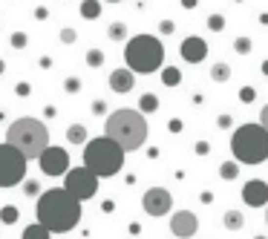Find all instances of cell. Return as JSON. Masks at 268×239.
<instances>
[{"instance_id":"obj_1","label":"cell","mask_w":268,"mask_h":239,"mask_svg":"<svg viewBox=\"0 0 268 239\" xmlns=\"http://www.w3.org/2000/svg\"><path fill=\"white\" fill-rule=\"evenodd\" d=\"M81 205L66 187H49L38 196L35 202V216L43 228H49L52 234H69L78 228L81 222Z\"/></svg>"},{"instance_id":"obj_2","label":"cell","mask_w":268,"mask_h":239,"mask_svg":"<svg viewBox=\"0 0 268 239\" xmlns=\"http://www.w3.org/2000/svg\"><path fill=\"white\" fill-rule=\"evenodd\" d=\"M147 121L142 110H116L104 121V136L119 141L124 150H139L147 141Z\"/></svg>"},{"instance_id":"obj_3","label":"cell","mask_w":268,"mask_h":239,"mask_svg":"<svg viewBox=\"0 0 268 239\" xmlns=\"http://www.w3.org/2000/svg\"><path fill=\"white\" fill-rule=\"evenodd\" d=\"M124 153L119 141H113L110 136H98V139H89L84 144V164L98 176V179H110L121 173L124 167Z\"/></svg>"},{"instance_id":"obj_4","label":"cell","mask_w":268,"mask_h":239,"mask_svg":"<svg viewBox=\"0 0 268 239\" xmlns=\"http://www.w3.org/2000/svg\"><path fill=\"white\" fill-rule=\"evenodd\" d=\"M6 141L15 144L26 159H41V153L49 147V130H46V124H43L41 119L23 116V119H18V121L9 124Z\"/></svg>"},{"instance_id":"obj_5","label":"cell","mask_w":268,"mask_h":239,"mask_svg":"<svg viewBox=\"0 0 268 239\" xmlns=\"http://www.w3.org/2000/svg\"><path fill=\"white\" fill-rule=\"evenodd\" d=\"M231 153L239 164L268 161V130L263 124H242L231 136Z\"/></svg>"},{"instance_id":"obj_6","label":"cell","mask_w":268,"mask_h":239,"mask_svg":"<svg viewBox=\"0 0 268 239\" xmlns=\"http://www.w3.org/2000/svg\"><path fill=\"white\" fill-rule=\"evenodd\" d=\"M124 60L133 72L139 75H150V72H159L162 63H165V46L159 38L153 35H136L127 40L124 46Z\"/></svg>"},{"instance_id":"obj_7","label":"cell","mask_w":268,"mask_h":239,"mask_svg":"<svg viewBox=\"0 0 268 239\" xmlns=\"http://www.w3.org/2000/svg\"><path fill=\"white\" fill-rule=\"evenodd\" d=\"M26 167H29V159L15 144L9 141L0 144V187H18L26 179Z\"/></svg>"},{"instance_id":"obj_8","label":"cell","mask_w":268,"mask_h":239,"mask_svg":"<svg viewBox=\"0 0 268 239\" xmlns=\"http://www.w3.org/2000/svg\"><path fill=\"white\" fill-rule=\"evenodd\" d=\"M98 176L89 170L87 164H81V167H69L66 170V179H63V187L78 199V202H87L92 199L95 193H98Z\"/></svg>"},{"instance_id":"obj_9","label":"cell","mask_w":268,"mask_h":239,"mask_svg":"<svg viewBox=\"0 0 268 239\" xmlns=\"http://www.w3.org/2000/svg\"><path fill=\"white\" fill-rule=\"evenodd\" d=\"M38 164H41V173L43 176H66V170H69V153L63 147H49L41 153V159H38Z\"/></svg>"},{"instance_id":"obj_10","label":"cell","mask_w":268,"mask_h":239,"mask_svg":"<svg viewBox=\"0 0 268 239\" xmlns=\"http://www.w3.org/2000/svg\"><path fill=\"white\" fill-rule=\"evenodd\" d=\"M142 208H144L147 216H165L173 208V196H170L167 187H150L142 196Z\"/></svg>"},{"instance_id":"obj_11","label":"cell","mask_w":268,"mask_h":239,"mask_svg":"<svg viewBox=\"0 0 268 239\" xmlns=\"http://www.w3.org/2000/svg\"><path fill=\"white\" fill-rule=\"evenodd\" d=\"M170 234L176 239H190L199 234V219H196V213H190V210H176L173 216H170Z\"/></svg>"},{"instance_id":"obj_12","label":"cell","mask_w":268,"mask_h":239,"mask_svg":"<svg viewBox=\"0 0 268 239\" xmlns=\"http://www.w3.org/2000/svg\"><path fill=\"white\" fill-rule=\"evenodd\" d=\"M179 55H182V60H187V63H199V60L208 58V46H205V40H202V38L190 35V38H185V40H182Z\"/></svg>"},{"instance_id":"obj_13","label":"cell","mask_w":268,"mask_h":239,"mask_svg":"<svg viewBox=\"0 0 268 239\" xmlns=\"http://www.w3.org/2000/svg\"><path fill=\"white\" fill-rule=\"evenodd\" d=\"M242 199H245L248 208H263V205H268V184L266 181H260V179L245 181V187H242Z\"/></svg>"},{"instance_id":"obj_14","label":"cell","mask_w":268,"mask_h":239,"mask_svg":"<svg viewBox=\"0 0 268 239\" xmlns=\"http://www.w3.org/2000/svg\"><path fill=\"white\" fill-rule=\"evenodd\" d=\"M133 84H136V72H133L130 66H124V69H113V72H110V90H113V92L127 95V92L133 90Z\"/></svg>"},{"instance_id":"obj_15","label":"cell","mask_w":268,"mask_h":239,"mask_svg":"<svg viewBox=\"0 0 268 239\" xmlns=\"http://www.w3.org/2000/svg\"><path fill=\"white\" fill-rule=\"evenodd\" d=\"M66 141L69 144H87V127L84 124H69V130H66Z\"/></svg>"},{"instance_id":"obj_16","label":"cell","mask_w":268,"mask_h":239,"mask_svg":"<svg viewBox=\"0 0 268 239\" xmlns=\"http://www.w3.org/2000/svg\"><path fill=\"white\" fill-rule=\"evenodd\" d=\"M222 225H225L228 231H239V228H245V216H242L239 210H225Z\"/></svg>"},{"instance_id":"obj_17","label":"cell","mask_w":268,"mask_h":239,"mask_svg":"<svg viewBox=\"0 0 268 239\" xmlns=\"http://www.w3.org/2000/svg\"><path fill=\"white\" fill-rule=\"evenodd\" d=\"M228 78H231V66H228V63L219 60V63L210 66V81H213V84H225Z\"/></svg>"},{"instance_id":"obj_18","label":"cell","mask_w":268,"mask_h":239,"mask_svg":"<svg viewBox=\"0 0 268 239\" xmlns=\"http://www.w3.org/2000/svg\"><path fill=\"white\" fill-rule=\"evenodd\" d=\"M101 15V0H84L81 3V18L84 20H95Z\"/></svg>"},{"instance_id":"obj_19","label":"cell","mask_w":268,"mask_h":239,"mask_svg":"<svg viewBox=\"0 0 268 239\" xmlns=\"http://www.w3.org/2000/svg\"><path fill=\"white\" fill-rule=\"evenodd\" d=\"M52 237V231L49 228H43L41 222H35L29 228H23V239H49Z\"/></svg>"},{"instance_id":"obj_20","label":"cell","mask_w":268,"mask_h":239,"mask_svg":"<svg viewBox=\"0 0 268 239\" xmlns=\"http://www.w3.org/2000/svg\"><path fill=\"white\" fill-rule=\"evenodd\" d=\"M219 176H222L225 181H234V179H237V176H239V161H237V159L222 161V164H219Z\"/></svg>"},{"instance_id":"obj_21","label":"cell","mask_w":268,"mask_h":239,"mask_svg":"<svg viewBox=\"0 0 268 239\" xmlns=\"http://www.w3.org/2000/svg\"><path fill=\"white\" fill-rule=\"evenodd\" d=\"M139 110H142L144 116H147V113H156V110H159V98H156L153 92H144V95L139 98Z\"/></svg>"},{"instance_id":"obj_22","label":"cell","mask_w":268,"mask_h":239,"mask_svg":"<svg viewBox=\"0 0 268 239\" xmlns=\"http://www.w3.org/2000/svg\"><path fill=\"white\" fill-rule=\"evenodd\" d=\"M179 81H182V72H179L176 66L162 69V84H165V87H179Z\"/></svg>"},{"instance_id":"obj_23","label":"cell","mask_w":268,"mask_h":239,"mask_svg":"<svg viewBox=\"0 0 268 239\" xmlns=\"http://www.w3.org/2000/svg\"><path fill=\"white\" fill-rule=\"evenodd\" d=\"M18 219H21V210L15 208V205H6V208L0 210V222L3 225H15Z\"/></svg>"},{"instance_id":"obj_24","label":"cell","mask_w":268,"mask_h":239,"mask_svg":"<svg viewBox=\"0 0 268 239\" xmlns=\"http://www.w3.org/2000/svg\"><path fill=\"white\" fill-rule=\"evenodd\" d=\"M107 35H110V40H124L127 38V23H121V20L110 23L107 26Z\"/></svg>"},{"instance_id":"obj_25","label":"cell","mask_w":268,"mask_h":239,"mask_svg":"<svg viewBox=\"0 0 268 239\" xmlns=\"http://www.w3.org/2000/svg\"><path fill=\"white\" fill-rule=\"evenodd\" d=\"M9 43H12V49H26V43H29V38H26V32H12V38H9Z\"/></svg>"},{"instance_id":"obj_26","label":"cell","mask_w":268,"mask_h":239,"mask_svg":"<svg viewBox=\"0 0 268 239\" xmlns=\"http://www.w3.org/2000/svg\"><path fill=\"white\" fill-rule=\"evenodd\" d=\"M87 63L92 66V69H98V66L104 63V52H101V49H89L87 52Z\"/></svg>"},{"instance_id":"obj_27","label":"cell","mask_w":268,"mask_h":239,"mask_svg":"<svg viewBox=\"0 0 268 239\" xmlns=\"http://www.w3.org/2000/svg\"><path fill=\"white\" fill-rule=\"evenodd\" d=\"M75 40H78V32H75V29H69V26H66V29H61V43H66V46H69V43H75Z\"/></svg>"},{"instance_id":"obj_28","label":"cell","mask_w":268,"mask_h":239,"mask_svg":"<svg viewBox=\"0 0 268 239\" xmlns=\"http://www.w3.org/2000/svg\"><path fill=\"white\" fill-rule=\"evenodd\" d=\"M234 49L242 52V55H245V52H251V40H248V38H237V40H234Z\"/></svg>"},{"instance_id":"obj_29","label":"cell","mask_w":268,"mask_h":239,"mask_svg":"<svg viewBox=\"0 0 268 239\" xmlns=\"http://www.w3.org/2000/svg\"><path fill=\"white\" fill-rule=\"evenodd\" d=\"M208 26H210V29H216V32H219V29H222V26H225V20H222V15H210V18H208Z\"/></svg>"},{"instance_id":"obj_30","label":"cell","mask_w":268,"mask_h":239,"mask_svg":"<svg viewBox=\"0 0 268 239\" xmlns=\"http://www.w3.org/2000/svg\"><path fill=\"white\" fill-rule=\"evenodd\" d=\"M63 90L66 92H78L81 90V81H78V78H66V81H63Z\"/></svg>"},{"instance_id":"obj_31","label":"cell","mask_w":268,"mask_h":239,"mask_svg":"<svg viewBox=\"0 0 268 239\" xmlns=\"http://www.w3.org/2000/svg\"><path fill=\"white\" fill-rule=\"evenodd\" d=\"M23 190H26L29 196H35V193L41 190V184H38V181H35V179H29V181H23ZM38 196H41V193H38Z\"/></svg>"},{"instance_id":"obj_32","label":"cell","mask_w":268,"mask_h":239,"mask_svg":"<svg viewBox=\"0 0 268 239\" xmlns=\"http://www.w3.org/2000/svg\"><path fill=\"white\" fill-rule=\"evenodd\" d=\"M92 113H95V116H104V113H107V101H101V98L92 101Z\"/></svg>"},{"instance_id":"obj_33","label":"cell","mask_w":268,"mask_h":239,"mask_svg":"<svg viewBox=\"0 0 268 239\" xmlns=\"http://www.w3.org/2000/svg\"><path fill=\"white\" fill-rule=\"evenodd\" d=\"M35 18H38V20H46V18H49L46 6H38V9H35Z\"/></svg>"},{"instance_id":"obj_34","label":"cell","mask_w":268,"mask_h":239,"mask_svg":"<svg viewBox=\"0 0 268 239\" xmlns=\"http://www.w3.org/2000/svg\"><path fill=\"white\" fill-rule=\"evenodd\" d=\"M208 150H210L208 141H199V144H196V156H208Z\"/></svg>"},{"instance_id":"obj_35","label":"cell","mask_w":268,"mask_h":239,"mask_svg":"<svg viewBox=\"0 0 268 239\" xmlns=\"http://www.w3.org/2000/svg\"><path fill=\"white\" fill-rule=\"evenodd\" d=\"M231 124H234V121H231V116H219V127H222V130H228Z\"/></svg>"},{"instance_id":"obj_36","label":"cell","mask_w":268,"mask_h":239,"mask_svg":"<svg viewBox=\"0 0 268 239\" xmlns=\"http://www.w3.org/2000/svg\"><path fill=\"white\" fill-rule=\"evenodd\" d=\"M15 92H18V95H29V84H26V81H23V84H18Z\"/></svg>"},{"instance_id":"obj_37","label":"cell","mask_w":268,"mask_h":239,"mask_svg":"<svg viewBox=\"0 0 268 239\" xmlns=\"http://www.w3.org/2000/svg\"><path fill=\"white\" fill-rule=\"evenodd\" d=\"M260 124H263V127L268 130V104L263 107V113H260Z\"/></svg>"},{"instance_id":"obj_38","label":"cell","mask_w":268,"mask_h":239,"mask_svg":"<svg viewBox=\"0 0 268 239\" xmlns=\"http://www.w3.org/2000/svg\"><path fill=\"white\" fill-rule=\"evenodd\" d=\"M170 133H182V121H179V119L170 121Z\"/></svg>"},{"instance_id":"obj_39","label":"cell","mask_w":268,"mask_h":239,"mask_svg":"<svg viewBox=\"0 0 268 239\" xmlns=\"http://www.w3.org/2000/svg\"><path fill=\"white\" fill-rule=\"evenodd\" d=\"M162 32H165V35H170V32H173V23H170V20H165V23H162Z\"/></svg>"},{"instance_id":"obj_40","label":"cell","mask_w":268,"mask_h":239,"mask_svg":"<svg viewBox=\"0 0 268 239\" xmlns=\"http://www.w3.org/2000/svg\"><path fill=\"white\" fill-rule=\"evenodd\" d=\"M202 202H205V205H210V202H213V193H210V190H205V193H202Z\"/></svg>"},{"instance_id":"obj_41","label":"cell","mask_w":268,"mask_h":239,"mask_svg":"<svg viewBox=\"0 0 268 239\" xmlns=\"http://www.w3.org/2000/svg\"><path fill=\"white\" fill-rule=\"evenodd\" d=\"M254 98V90H242V101H251Z\"/></svg>"},{"instance_id":"obj_42","label":"cell","mask_w":268,"mask_h":239,"mask_svg":"<svg viewBox=\"0 0 268 239\" xmlns=\"http://www.w3.org/2000/svg\"><path fill=\"white\" fill-rule=\"evenodd\" d=\"M3 72H6V60L0 58V75H3Z\"/></svg>"},{"instance_id":"obj_43","label":"cell","mask_w":268,"mask_h":239,"mask_svg":"<svg viewBox=\"0 0 268 239\" xmlns=\"http://www.w3.org/2000/svg\"><path fill=\"white\" fill-rule=\"evenodd\" d=\"M182 3H185V6H196V0H182Z\"/></svg>"},{"instance_id":"obj_44","label":"cell","mask_w":268,"mask_h":239,"mask_svg":"<svg viewBox=\"0 0 268 239\" xmlns=\"http://www.w3.org/2000/svg\"><path fill=\"white\" fill-rule=\"evenodd\" d=\"M263 72H266V75H268V60H266V63H263Z\"/></svg>"},{"instance_id":"obj_45","label":"cell","mask_w":268,"mask_h":239,"mask_svg":"<svg viewBox=\"0 0 268 239\" xmlns=\"http://www.w3.org/2000/svg\"><path fill=\"white\" fill-rule=\"evenodd\" d=\"M266 225H268V205H266Z\"/></svg>"},{"instance_id":"obj_46","label":"cell","mask_w":268,"mask_h":239,"mask_svg":"<svg viewBox=\"0 0 268 239\" xmlns=\"http://www.w3.org/2000/svg\"><path fill=\"white\" fill-rule=\"evenodd\" d=\"M107 3H121V0H107Z\"/></svg>"},{"instance_id":"obj_47","label":"cell","mask_w":268,"mask_h":239,"mask_svg":"<svg viewBox=\"0 0 268 239\" xmlns=\"http://www.w3.org/2000/svg\"><path fill=\"white\" fill-rule=\"evenodd\" d=\"M254 239H266V237H260V234H257V237H254Z\"/></svg>"}]
</instances>
